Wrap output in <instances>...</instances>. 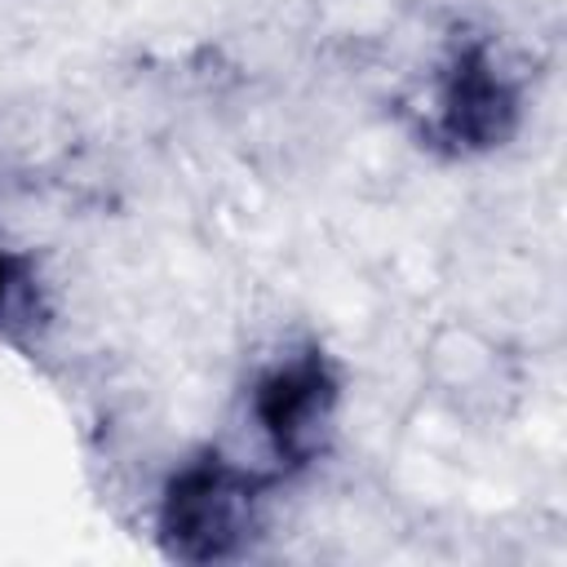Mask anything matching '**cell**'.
Segmentation results:
<instances>
[{"label":"cell","instance_id":"6da1fadb","mask_svg":"<svg viewBox=\"0 0 567 567\" xmlns=\"http://www.w3.org/2000/svg\"><path fill=\"white\" fill-rule=\"evenodd\" d=\"M257 501H261L257 474L221 456L190 461L168 483V496L159 509V532H164L168 554L190 558V563L230 558L257 523Z\"/></svg>","mask_w":567,"mask_h":567},{"label":"cell","instance_id":"7a4b0ae2","mask_svg":"<svg viewBox=\"0 0 567 567\" xmlns=\"http://www.w3.org/2000/svg\"><path fill=\"white\" fill-rule=\"evenodd\" d=\"M337 408V377L319 350L279 359L252 385V421L279 465H306Z\"/></svg>","mask_w":567,"mask_h":567},{"label":"cell","instance_id":"3957f363","mask_svg":"<svg viewBox=\"0 0 567 567\" xmlns=\"http://www.w3.org/2000/svg\"><path fill=\"white\" fill-rule=\"evenodd\" d=\"M518 115L514 89L496 75L483 49H470L452 62L447 80L439 84V128L456 146H496Z\"/></svg>","mask_w":567,"mask_h":567},{"label":"cell","instance_id":"277c9868","mask_svg":"<svg viewBox=\"0 0 567 567\" xmlns=\"http://www.w3.org/2000/svg\"><path fill=\"white\" fill-rule=\"evenodd\" d=\"M4 292H9V257L0 252V301H4Z\"/></svg>","mask_w":567,"mask_h":567}]
</instances>
